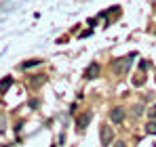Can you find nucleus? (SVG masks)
Segmentation results:
<instances>
[{
    "label": "nucleus",
    "mask_w": 156,
    "mask_h": 147,
    "mask_svg": "<svg viewBox=\"0 0 156 147\" xmlns=\"http://www.w3.org/2000/svg\"><path fill=\"white\" fill-rule=\"evenodd\" d=\"M110 118H112V122L120 124L125 120V109H122V107H114V109L110 111Z\"/></svg>",
    "instance_id": "nucleus-1"
},
{
    "label": "nucleus",
    "mask_w": 156,
    "mask_h": 147,
    "mask_svg": "<svg viewBox=\"0 0 156 147\" xmlns=\"http://www.w3.org/2000/svg\"><path fill=\"white\" fill-rule=\"evenodd\" d=\"M146 132H150V135H156V122H150L146 126Z\"/></svg>",
    "instance_id": "nucleus-7"
},
{
    "label": "nucleus",
    "mask_w": 156,
    "mask_h": 147,
    "mask_svg": "<svg viewBox=\"0 0 156 147\" xmlns=\"http://www.w3.org/2000/svg\"><path fill=\"white\" fill-rule=\"evenodd\" d=\"M11 84H13V78H11V76H6V78H4V80L0 82V93H4V91H6V88H9Z\"/></svg>",
    "instance_id": "nucleus-5"
},
{
    "label": "nucleus",
    "mask_w": 156,
    "mask_h": 147,
    "mask_svg": "<svg viewBox=\"0 0 156 147\" xmlns=\"http://www.w3.org/2000/svg\"><path fill=\"white\" fill-rule=\"evenodd\" d=\"M101 143L104 145H110L112 143V128L110 126H104L101 128Z\"/></svg>",
    "instance_id": "nucleus-2"
},
{
    "label": "nucleus",
    "mask_w": 156,
    "mask_h": 147,
    "mask_svg": "<svg viewBox=\"0 0 156 147\" xmlns=\"http://www.w3.org/2000/svg\"><path fill=\"white\" fill-rule=\"evenodd\" d=\"M34 65H40V59H32V61H26L21 67H23V70H27V67H34Z\"/></svg>",
    "instance_id": "nucleus-6"
},
{
    "label": "nucleus",
    "mask_w": 156,
    "mask_h": 147,
    "mask_svg": "<svg viewBox=\"0 0 156 147\" xmlns=\"http://www.w3.org/2000/svg\"><path fill=\"white\" fill-rule=\"evenodd\" d=\"M99 76V63H91L89 67H87V78H97Z\"/></svg>",
    "instance_id": "nucleus-3"
},
{
    "label": "nucleus",
    "mask_w": 156,
    "mask_h": 147,
    "mask_svg": "<svg viewBox=\"0 0 156 147\" xmlns=\"http://www.w3.org/2000/svg\"><path fill=\"white\" fill-rule=\"evenodd\" d=\"M148 116H150V118H156V105H152V107L148 109Z\"/></svg>",
    "instance_id": "nucleus-8"
},
{
    "label": "nucleus",
    "mask_w": 156,
    "mask_h": 147,
    "mask_svg": "<svg viewBox=\"0 0 156 147\" xmlns=\"http://www.w3.org/2000/svg\"><path fill=\"white\" fill-rule=\"evenodd\" d=\"M89 120H91V111H87V114H82V116H78V120H76L78 128H84V126L89 124Z\"/></svg>",
    "instance_id": "nucleus-4"
},
{
    "label": "nucleus",
    "mask_w": 156,
    "mask_h": 147,
    "mask_svg": "<svg viewBox=\"0 0 156 147\" xmlns=\"http://www.w3.org/2000/svg\"><path fill=\"white\" fill-rule=\"evenodd\" d=\"M116 147H125V145H122V143H116Z\"/></svg>",
    "instance_id": "nucleus-9"
}]
</instances>
